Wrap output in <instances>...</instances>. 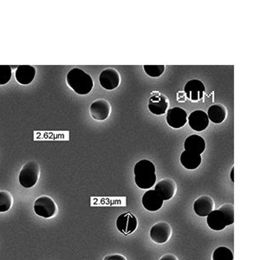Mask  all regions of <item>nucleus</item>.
Returning <instances> with one entry per match:
<instances>
[{
  "instance_id": "f257e3e1",
  "label": "nucleus",
  "mask_w": 260,
  "mask_h": 260,
  "mask_svg": "<svg viewBox=\"0 0 260 260\" xmlns=\"http://www.w3.org/2000/svg\"><path fill=\"white\" fill-rule=\"evenodd\" d=\"M136 186L142 189H150L156 182L155 166L148 160H142L136 163L134 169Z\"/></svg>"
},
{
  "instance_id": "f03ea898",
  "label": "nucleus",
  "mask_w": 260,
  "mask_h": 260,
  "mask_svg": "<svg viewBox=\"0 0 260 260\" xmlns=\"http://www.w3.org/2000/svg\"><path fill=\"white\" fill-rule=\"evenodd\" d=\"M67 83L78 95H88L94 87L92 77L81 69L75 68L67 75Z\"/></svg>"
},
{
  "instance_id": "7ed1b4c3",
  "label": "nucleus",
  "mask_w": 260,
  "mask_h": 260,
  "mask_svg": "<svg viewBox=\"0 0 260 260\" xmlns=\"http://www.w3.org/2000/svg\"><path fill=\"white\" fill-rule=\"evenodd\" d=\"M40 168L39 163L30 160L24 164L19 173V182L25 188H30L35 186L39 180Z\"/></svg>"
},
{
  "instance_id": "20e7f679",
  "label": "nucleus",
  "mask_w": 260,
  "mask_h": 260,
  "mask_svg": "<svg viewBox=\"0 0 260 260\" xmlns=\"http://www.w3.org/2000/svg\"><path fill=\"white\" fill-rule=\"evenodd\" d=\"M56 205L52 199L48 196H41L34 203V211L37 215L45 219L53 217L56 213Z\"/></svg>"
},
{
  "instance_id": "39448f33",
  "label": "nucleus",
  "mask_w": 260,
  "mask_h": 260,
  "mask_svg": "<svg viewBox=\"0 0 260 260\" xmlns=\"http://www.w3.org/2000/svg\"><path fill=\"white\" fill-rule=\"evenodd\" d=\"M138 226V221L133 213H122L116 219V228L119 232L123 235H129L135 233Z\"/></svg>"
},
{
  "instance_id": "423d86ee",
  "label": "nucleus",
  "mask_w": 260,
  "mask_h": 260,
  "mask_svg": "<svg viewBox=\"0 0 260 260\" xmlns=\"http://www.w3.org/2000/svg\"><path fill=\"white\" fill-rule=\"evenodd\" d=\"M172 235L171 225L165 221H160L153 225L150 230L151 240L156 244L168 242Z\"/></svg>"
},
{
  "instance_id": "0eeeda50",
  "label": "nucleus",
  "mask_w": 260,
  "mask_h": 260,
  "mask_svg": "<svg viewBox=\"0 0 260 260\" xmlns=\"http://www.w3.org/2000/svg\"><path fill=\"white\" fill-rule=\"evenodd\" d=\"M99 82L101 86L107 90L116 89L121 83L120 73L115 69H106L102 71L99 77Z\"/></svg>"
},
{
  "instance_id": "6e6552de",
  "label": "nucleus",
  "mask_w": 260,
  "mask_h": 260,
  "mask_svg": "<svg viewBox=\"0 0 260 260\" xmlns=\"http://www.w3.org/2000/svg\"><path fill=\"white\" fill-rule=\"evenodd\" d=\"M207 223L208 226L214 231H222L228 225H233L225 213L219 208L218 210H213L207 216Z\"/></svg>"
},
{
  "instance_id": "1a4fd4ad",
  "label": "nucleus",
  "mask_w": 260,
  "mask_h": 260,
  "mask_svg": "<svg viewBox=\"0 0 260 260\" xmlns=\"http://www.w3.org/2000/svg\"><path fill=\"white\" fill-rule=\"evenodd\" d=\"M184 90L186 98L192 102H199L204 98L206 87L201 80L192 79L186 83Z\"/></svg>"
},
{
  "instance_id": "9d476101",
  "label": "nucleus",
  "mask_w": 260,
  "mask_h": 260,
  "mask_svg": "<svg viewBox=\"0 0 260 260\" xmlns=\"http://www.w3.org/2000/svg\"><path fill=\"white\" fill-rule=\"evenodd\" d=\"M112 108L110 103L105 99L95 100L90 105V114L96 121H104L110 116Z\"/></svg>"
},
{
  "instance_id": "9b49d317",
  "label": "nucleus",
  "mask_w": 260,
  "mask_h": 260,
  "mask_svg": "<svg viewBox=\"0 0 260 260\" xmlns=\"http://www.w3.org/2000/svg\"><path fill=\"white\" fill-rule=\"evenodd\" d=\"M169 106V99L160 93L151 95L148 101V110L154 115H164Z\"/></svg>"
},
{
  "instance_id": "f8f14e48",
  "label": "nucleus",
  "mask_w": 260,
  "mask_h": 260,
  "mask_svg": "<svg viewBox=\"0 0 260 260\" xmlns=\"http://www.w3.org/2000/svg\"><path fill=\"white\" fill-rule=\"evenodd\" d=\"M167 122L170 127L176 129L184 127L187 122V114L186 110L179 107H175L169 110L167 113Z\"/></svg>"
},
{
  "instance_id": "ddd939ff",
  "label": "nucleus",
  "mask_w": 260,
  "mask_h": 260,
  "mask_svg": "<svg viewBox=\"0 0 260 260\" xmlns=\"http://www.w3.org/2000/svg\"><path fill=\"white\" fill-rule=\"evenodd\" d=\"M177 190L176 183L172 179H163L155 185L154 191L160 195L163 201H169L175 195Z\"/></svg>"
},
{
  "instance_id": "4468645a",
  "label": "nucleus",
  "mask_w": 260,
  "mask_h": 260,
  "mask_svg": "<svg viewBox=\"0 0 260 260\" xmlns=\"http://www.w3.org/2000/svg\"><path fill=\"white\" fill-rule=\"evenodd\" d=\"M188 123L192 129L201 132L208 127L209 119L203 110H195L188 116Z\"/></svg>"
},
{
  "instance_id": "2eb2a0df",
  "label": "nucleus",
  "mask_w": 260,
  "mask_h": 260,
  "mask_svg": "<svg viewBox=\"0 0 260 260\" xmlns=\"http://www.w3.org/2000/svg\"><path fill=\"white\" fill-rule=\"evenodd\" d=\"M142 205L149 212L160 210L163 206V200L154 190H148L142 196Z\"/></svg>"
},
{
  "instance_id": "dca6fc26",
  "label": "nucleus",
  "mask_w": 260,
  "mask_h": 260,
  "mask_svg": "<svg viewBox=\"0 0 260 260\" xmlns=\"http://www.w3.org/2000/svg\"><path fill=\"white\" fill-rule=\"evenodd\" d=\"M214 201L208 195H202L199 197L193 203V210L197 215L207 217L213 210Z\"/></svg>"
},
{
  "instance_id": "f3484780",
  "label": "nucleus",
  "mask_w": 260,
  "mask_h": 260,
  "mask_svg": "<svg viewBox=\"0 0 260 260\" xmlns=\"http://www.w3.org/2000/svg\"><path fill=\"white\" fill-rule=\"evenodd\" d=\"M184 147L185 150L201 155L206 149V141L202 136L192 135L185 140Z\"/></svg>"
},
{
  "instance_id": "a211bd4d",
  "label": "nucleus",
  "mask_w": 260,
  "mask_h": 260,
  "mask_svg": "<svg viewBox=\"0 0 260 260\" xmlns=\"http://www.w3.org/2000/svg\"><path fill=\"white\" fill-rule=\"evenodd\" d=\"M36 76V69L30 65H21L16 71V80L23 85L32 83Z\"/></svg>"
},
{
  "instance_id": "6ab92c4d",
  "label": "nucleus",
  "mask_w": 260,
  "mask_h": 260,
  "mask_svg": "<svg viewBox=\"0 0 260 260\" xmlns=\"http://www.w3.org/2000/svg\"><path fill=\"white\" fill-rule=\"evenodd\" d=\"M202 161L201 154H194L189 151H184L180 155V163L187 170L198 169Z\"/></svg>"
},
{
  "instance_id": "aec40b11",
  "label": "nucleus",
  "mask_w": 260,
  "mask_h": 260,
  "mask_svg": "<svg viewBox=\"0 0 260 260\" xmlns=\"http://www.w3.org/2000/svg\"><path fill=\"white\" fill-rule=\"evenodd\" d=\"M207 116L209 121L215 124H219L225 121L228 116V110L223 104H213L208 109Z\"/></svg>"
},
{
  "instance_id": "412c9836",
  "label": "nucleus",
  "mask_w": 260,
  "mask_h": 260,
  "mask_svg": "<svg viewBox=\"0 0 260 260\" xmlns=\"http://www.w3.org/2000/svg\"><path fill=\"white\" fill-rule=\"evenodd\" d=\"M213 260H234V253L225 246H219L213 253Z\"/></svg>"
},
{
  "instance_id": "4be33fe9",
  "label": "nucleus",
  "mask_w": 260,
  "mask_h": 260,
  "mask_svg": "<svg viewBox=\"0 0 260 260\" xmlns=\"http://www.w3.org/2000/svg\"><path fill=\"white\" fill-rule=\"evenodd\" d=\"M12 197L7 191H0V213H5L12 207Z\"/></svg>"
},
{
  "instance_id": "5701e85b",
  "label": "nucleus",
  "mask_w": 260,
  "mask_h": 260,
  "mask_svg": "<svg viewBox=\"0 0 260 260\" xmlns=\"http://www.w3.org/2000/svg\"><path fill=\"white\" fill-rule=\"evenodd\" d=\"M143 69L149 77H159L165 71V66L164 65H144Z\"/></svg>"
},
{
  "instance_id": "b1692460",
  "label": "nucleus",
  "mask_w": 260,
  "mask_h": 260,
  "mask_svg": "<svg viewBox=\"0 0 260 260\" xmlns=\"http://www.w3.org/2000/svg\"><path fill=\"white\" fill-rule=\"evenodd\" d=\"M12 68L8 65H0V85L8 83L12 78Z\"/></svg>"
},
{
  "instance_id": "393cba45",
  "label": "nucleus",
  "mask_w": 260,
  "mask_h": 260,
  "mask_svg": "<svg viewBox=\"0 0 260 260\" xmlns=\"http://www.w3.org/2000/svg\"><path fill=\"white\" fill-rule=\"evenodd\" d=\"M104 260H127V258L123 255L113 254L109 255V256L104 257Z\"/></svg>"
},
{
  "instance_id": "a878e982",
  "label": "nucleus",
  "mask_w": 260,
  "mask_h": 260,
  "mask_svg": "<svg viewBox=\"0 0 260 260\" xmlns=\"http://www.w3.org/2000/svg\"><path fill=\"white\" fill-rule=\"evenodd\" d=\"M160 260H178V258L175 255L168 253V254H165L160 257Z\"/></svg>"
},
{
  "instance_id": "bb28decb",
  "label": "nucleus",
  "mask_w": 260,
  "mask_h": 260,
  "mask_svg": "<svg viewBox=\"0 0 260 260\" xmlns=\"http://www.w3.org/2000/svg\"><path fill=\"white\" fill-rule=\"evenodd\" d=\"M234 168H233V169H232V172H231V179H232V180H233V181H234Z\"/></svg>"
}]
</instances>
